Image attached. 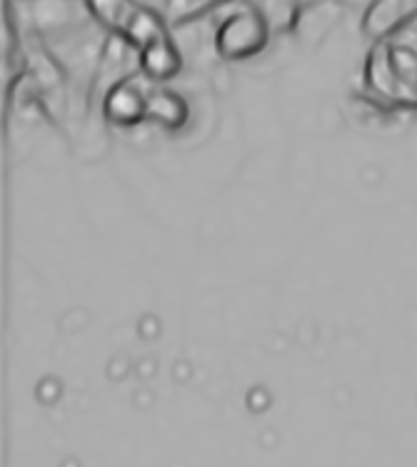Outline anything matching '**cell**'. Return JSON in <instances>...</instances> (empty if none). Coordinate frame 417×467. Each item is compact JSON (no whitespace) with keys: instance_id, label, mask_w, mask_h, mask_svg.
I'll use <instances>...</instances> for the list:
<instances>
[{"instance_id":"cell-1","label":"cell","mask_w":417,"mask_h":467,"mask_svg":"<svg viewBox=\"0 0 417 467\" xmlns=\"http://www.w3.org/2000/svg\"><path fill=\"white\" fill-rule=\"evenodd\" d=\"M362 86L372 105L390 113L417 110V23L375 40L365 56Z\"/></svg>"},{"instance_id":"cell-2","label":"cell","mask_w":417,"mask_h":467,"mask_svg":"<svg viewBox=\"0 0 417 467\" xmlns=\"http://www.w3.org/2000/svg\"><path fill=\"white\" fill-rule=\"evenodd\" d=\"M88 13L108 36L125 40L135 56L161 40L171 38V23L141 0H86Z\"/></svg>"},{"instance_id":"cell-4","label":"cell","mask_w":417,"mask_h":467,"mask_svg":"<svg viewBox=\"0 0 417 467\" xmlns=\"http://www.w3.org/2000/svg\"><path fill=\"white\" fill-rule=\"evenodd\" d=\"M105 123L115 128H138L148 120V88L135 78H125L100 98Z\"/></svg>"},{"instance_id":"cell-5","label":"cell","mask_w":417,"mask_h":467,"mask_svg":"<svg viewBox=\"0 0 417 467\" xmlns=\"http://www.w3.org/2000/svg\"><path fill=\"white\" fill-rule=\"evenodd\" d=\"M417 20V0H370L362 10L360 28L365 38H390Z\"/></svg>"},{"instance_id":"cell-3","label":"cell","mask_w":417,"mask_h":467,"mask_svg":"<svg viewBox=\"0 0 417 467\" xmlns=\"http://www.w3.org/2000/svg\"><path fill=\"white\" fill-rule=\"evenodd\" d=\"M273 38V28L257 8L255 0L240 3L235 10H230L215 28V53L223 60L240 63L260 56Z\"/></svg>"},{"instance_id":"cell-8","label":"cell","mask_w":417,"mask_h":467,"mask_svg":"<svg viewBox=\"0 0 417 467\" xmlns=\"http://www.w3.org/2000/svg\"><path fill=\"white\" fill-rule=\"evenodd\" d=\"M315 3L320 0H255V5L263 10V16L273 28V36L295 33L300 16Z\"/></svg>"},{"instance_id":"cell-9","label":"cell","mask_w":417,"mask_h":467,"mask_svg":"<svg viewBox=\"0 0 417 467\" xmlns=\"http://www.w3.org/2000/svg\"><path fill=\"white\" fill-rule=\"evenodd\" d=\"M235 3L240 0H168V23L172 28L188 26V23H195L225 5H235Z\"/></svg>"},{"instance_id":"cell-6","label":"cell","mask_w":417,"mask_h":467,"mask_svg":"<svg viewBox=\"0 0 417 467\" xmlns=\"http://www.w3.org/2000/svg\"><path fill=\"white\" fill-rule=\"evenodd\" d=\"M138 70L152 86H165V83H171L172 78L181 76L182 56L172 36L138 53Z\"/></svg>"},{"instance_id":"cell-7","label":"cell","mask_w":417,"mask_h":467,"mask_svg":"<svg viewBox=\"0 0 417 467\" xmlns=\"http://www.w3.org/2000/svg\"><path fill=\"white\" fill-rule=\"evenodd\" d=\"M190 108L188 100L171 88L152 86L148 88V120L161 125L168 133H178L188 125Z\"/></svg>"}]
</instances>
